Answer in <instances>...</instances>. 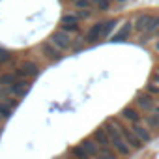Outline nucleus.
<instances>
[{
	"label": "nucleus",
	"mask_w": 159,
	"mask_h": 159,
	"mask_svg": "<svg viewBox=\"0 0 159 159\" xmlns=\"http://www.w3.org/2000/svg\"><path fill=\"white\" fill-rule=\"evenodd\" d=\"M101 127L105 129V133H107V137H109V140H111V148L116 152V155L129 157V155L133 153V150L129 148V144L124 140V137L120 135V131H118V129H116L111 122H105Z\"/></svg>",
	"instance_id": "f257e3e1"
},
{
	"label": "nucleus",
	"mask_w": 159,
	"mask_h": 159,
	"mask_svg": "<svg viewBox=\"0 0 159 159\" xmlns=\"http://www.w3.org/2000/svg\"><path fill=\"white\" fill-rule=\"evenodd\" d=\"M107 122H111V124H112V125L120 131V135L124 137V140L129 144V148H131L133 152H139V150H142V148H144V144L140 142V139H139V137L131 131V127H129V125H127V124L120 118V116H118V118H116V116H114V118H109Z\"/></svg>",
	"instance_id": "f03ea898"
},
{
	"label": "nucleus",
	"mask_w": 159,
	"mask_h": 159,
	"mask_svg": "<svg viewBox=\"0 0 159 159\" xmlns=\"http://www.w3.org/2000/svg\"><path fill=\"white\" fill-rule=\"evenodd\" d=\"M133 28L137 30V34H142V32H152L155 34V30L159 28V13H139L137 19L133 21Z\"/></svg>",
	"instance_id": "7ed1b4c3"
},
{
	"label": "nucleus",
	"mask_w": 159,
	"mask_h": 159,
	"mask_svg": "<svg viewBox=\"0 0 159 159\" xmlns=\"http://www.w3.org/2000/svg\"><path fill=\"white\" fill-rule=\"evenodd\" d=\"M133 105H135L140 112H152L153 107L157 105V99H155L152 94H148L146 90H142V92H137V94H135Z\"/></svg>",
	"instance_id": "20e7f679"
},
{
	"label": "nucleus",
	"mask_w": 159,
	"mask_h": 159,
	"mask_svg": "<svg viewBox=\"0 0 159 159\" xmlns=\"http://www.w3.org/2000/svg\"><path fill=\"white\" fill-rule=\"evenodd\" d=\"M49 41H51V43H52V45H54L56 49H60L62 52H66V51H69V49H71L73 38L69 36V32H66V30L58 28L56 32H52V34H51Z\"/></svg>",
	"instance_id": "39448f33"
},
{
	"label": "nucleus",
	"mask_w": 159,
	"mask_h": 159,
	"mask_svg": "<svg viewBox=\"0 0 159 159\" xmlns=\"http://www.w3.org/2000/svg\"><path fill=\"white\" fill-rule=\"evenodd\" d=\"M13 73H15L17 79H34V77L39 75V66L34 60H25Z\"/></svg>",
	"instance_id": "423d86ee"
},
{
	"label": "nucleus",
	"mask_w": 159,
	"mask_h": 159,
	"mask_svg": "<svg viewBox=\"0 0 159 159\" xmlns=\"http://www.w3.org/2000/svg\"><path fill=\"white\" fill-rule=\"evenodd\" d=\"M39 52H41L43 58H47L49 62H60V60L64 58V52H62L60 49H56L49 39L43 41V43H39Z\"/></svg>",
	"instance_id": "0eeeda50"
},
{
	"label": "nucleus",
	"mask_w": 159,
	"mask_h": 159,
	"mask_svg": "<svg viewBox=\"0 0 159 159\" xmlns=\"http://www.w3.org/2000/svg\"><path fill=\"white\" fill-rule=\"evenodd\" d=\"M142 114L144 112H140L135 105H127V107H124L120 111V118L124 122H127V124H139V122H142Z\"/></svg>",
	"instance_id": "6e6552de"
},
{
	"label": "nucleus",
	"mask_w": 159,
	"mask_h": 159,
	"mask_svg": "<svg viewBox=\"0 0 159 159\" xmlns=\"http://www.w3.org/2000/svg\"><path fill=\"white\" fill-rule=\"evenodd\" d=\"M30 88H32V81H30V79H17V81L10 86V90H11V94H13L15 98H25V96H28Z\"/></svg>",
	"instance_id": "1a4fd4ad"
},
{
	"label": "nucleus",
	"mask_w": 159,
	"mask_h": 159,
	"mask_svg": "<svg viewBox=\"0 0 159 159\" xmlns=\"http://www.w3.org/2000/svg\"><path fill=\"white\" fill-rule=\"evenodd\" d=\"M103 25H105V21H98L96 25H92V28L84 34V38H83V41L84 43H88V45H92V43H98V41H101V32H103Z\"/></svg>",
	"instance_id": "9d476101"
},
{
	"label": "nucleus",
	"mask_w": 159,
	"mask_h": 159,
	"mask_svg": "<svg viewBox=\"0 0 159 159\" xmlns=\"http://www.w3.org/2000/svg\"><path fill=\"white\" fill-rule=\"evenodd\" d=\"M129 127H131V131L140 139V142H142V144H148V142H152V140H153L152 131H150L142 122H139V124H129Z\"/></svg>",
	"instance_id": "9b49d317"
},
{
	"label": "nucleus",
	"mask_w": 159,
	"mask_h": 159,
	"mask_svg": "<svg viewBox=\"0 0 159 159\" xmlns=\"http://www.w3.org/2000/svg\"><path fill=\"white\" fill-rule=\"evenodd\" d=\"M60 28L66 30V32H79V17L73 15V13H66V15H62Z\"/></svg>",
	"instance_id": "f8f14e48"
},
{
	"label": "nucleus",
	"mask_w": 159,
	"mask_h": 159,
	"mask_svg": "<svg viewBox=\"0 0 159 159\" xmlns=\"http://www.w3.org/2000/svg\"><path fill=\"white\" fill-rule=\"evenodd\" d=\"M79 146H81V148H83V150H84V152H86L90 157H92V159H94V157L99 153V150H101V148L98 146V142H96L92 137H86V139H83Z\"/></svg>",
	"instance_id": "ddd939ff"
},
{
	"label": "nucleus",
	"mask_w": 159,
	"mask_h": 159,
	"mask_svg": "<svg viewBox=\"0 0 159 159\" xmlns=\"http://www.w3.org/2000/svg\"><path fill=\"white\" fill-rule=\"evenodd\" d=\"M131 32H133V21H125L124 25H122V28L112 36V41H125L129 36H131Z\"/></svg>",
	"instance_id": "4468645a"
},
{
	"label": "nucleus",
	"mask_w": 159,
	"mask_h": 159,
	"mask_svg": "<svg viewBox=\"0 0 159 159\" xmlns=\"http://www.w3.org/2000/svg\"><path fill=\"white\" fill-rule=\"evenodd\" d=\"M90 137L98 142V146H99V148H111V140H109V137H107V133H105V129H103V127H98Z\"/></svg>",
	"instance_id": "2eb2a0df"
},
{
	"label": "nucleus",
	"mask_w": 159,
	"mask_h": 159,
	"mask_svg": "<svg viewBox=\"0 0 159 159\" xmlns=\"http://www.w3.org/2000/svg\"><path fill=\"white\" fill-rule=\"evenodd\" d=\"M142 124L150 129V131H159V114L157 112H150V114H142Z\"/></svg>",
	"instance_id": "dca6fc26"
},
{
	"label": "nucleus",
	"mask_w": 159,
	"mask_h": 159,
	"mask_svg": "<svg viewBox=\"0 0 159 159\" xmlns=\"http://www.w3.org/2000/svg\"><path fill=\"white\" fill-rule=\"evenodd\" d=\"M118 23H120V19H109V21H105V25H103V32H101V39L111 38V34H112V30L116 28Z\"/></svg>",
	"instance_id": "f3484780"
},
{
	"label": "nucleus",
	"mask_w": 159,
	"mask_h": 159,
	"mask_svg": "<svg viewBox=\"0 0 159 159\" xmlns=\"http://www.w3.org/2000/svg\"><path fill=\"white\" fill-rule=\"evenodd\" d=\"M69 155H71L73 159H92V157H90V155H88V153L81 148V146H79V144L69 148Z\"/></svg>",
	"instance_id": "a211bd4d"
},
{
	"label": "nucleus",
	"mask_w": 159,
	"mask_h": 159,
	"mask_svg": "<svg viewBox=\"0 0 159 159\" xmlns=\"http://www.w3.org/2000/svg\"><path fill=\"white\" fill-rule=\"evenodd\" d=\"M94 159H118V155H116V152L112 148H101L99 153Z\"/></svg>",
	"instance_id": "6ab92c4d"
},
{
	"label": "nucleus",
	"mask_w": 159,
	"mask_h": 159,
	"mask_svg": "<svg viewBox=\"0 0 159 159\" xmlns=\"http://www.w3.org/2000/svg\"><path fill=\"white\" fill-rule=\"evenodd\" d=\"M17 81L15 73H2L0 75V86H11Z\"/></svg>",
	"instance_id": "aec40b11"
},
{
	"label": "nucleus",
	"mask_w": 159,
	"mask_h": 159,
	"mask_svg": "<svg viewBox=\"0 0 159 159\" xmlns=\"http://www.w3.org/2000/svg\"><path fill=\"white\" fill-rule=\"evenodd\" d=\"M11 112H13V109H11V107H8L4 101H0V120H2V122H4V120H8V118L11 116Z\"/></svg>",
	"instance_id": "412c9836"
},
{
	"label": "nucleus",
	"mask_w": 159,
	"mask_h": 159,
	"mask_svg": "<svg viewBox=\"0 0 159 159\" xmlns=\"http://www.w3.org/2000/svg\"><path fill=\"white\" fill-rule=\"evenodd\" d=\"M83 49H84V41H83V38H79V39H73V43H71V49H69V51L79 52V51H83Z\"/></svg>",
	"instance_id": "4be33fe9"
},
{
	"label": "nucleus",
	"mask_w": 159,
	"mask_h": 159,
	"mask_svg": "<svg viewBox=\"0 0 159 159\" xmlns=\"http://www.w3.org/2000/svg\"><path fill=\"white\" fill-rule=\"evenodd\" d=\"M71 2H73V6L77 8V10H84V8H88L92 2H90V0H71Z\"/></svg>",
	"instance_id": "5701e85b"
},
{
	"label": "nucleus",
	"mask_w": 159,
	"mask_h": 159,
	"mask_svg": "<svg viewBox=\"0 0 159 159\" xmlns=\"http://www.w3.org/2000/svg\"><path fill=\"white\" fill-rule=\"evenodd\" d=\"M2 101H4V103H6L8 107H11V109H15V107L19 105V99H15V98H11V96H8V98H4Z\"/></svg>",
	"instance_id": "b1692460"
},
{
	"label": "nucleus",
	"mask_w": 159,
	"mask_h": 159,
	"mask_svg": "<svg viewBox=\"0 0 159 159\" xmlns=\"http://www.w3.org/2000/svg\"><path fill=\"white\" fill-rule=\"evenodd\" d=\"M146 92H148V94H152V96L155 98V96H159V86H157V84H152V83H150V84L146 86Z\"/></svg>",
	"instance_id": "393cba45"
},
{
	"label": "nucleus",
	"mask_w": 159,
	"mask_h": 159,
	"mask_svg": "<svg viewBox=\"0 0 159 159\" xmlns=\"http://www.w3.org/2000/svg\"><path fill=\"white\" fill-rule=\"evenodd\" d=\"M150 83L152 84H157L159 86V66L153 69V73H152V77H150Z\"/></svg>",
	"instance_id": "a878e982"
},
{
	"label": "nucleus",
	"mask_w": 159,
	"mask_h": 159,
	"mask_svg": "<svg viewBox=\"0 0 159 159\" xmlns=\"http://www.w3.org/2000/svg\"><path fill=\"white\" fill-rule=\"evenodd\" d=\"M152 47H153V51H155V52L159 54V38H157V39L153 41V45H152Z\"/></svg>",
	"instance_id": "bb28decb"
},
{
	"label": "nucleus",
	"mask_w": 159,
	"mask_h": 159,
	"mask_svg": "<svg viewBox=\"0 0 159 159\" xmlns=\"http://www.w3.org/2000/svg\"><path fill=\"white\" fill-rule=\"evenodd\" d=\"M153 112H157V114H159V103H157V105L153 107Z\"/></svg>",
	"instance_id": "cd10ccee"
},
{
	"label": "nucleus",
	"mask_w": 159,
	"mask_h": 159,
	"mask_svg": "<svg viewBox=\"0 0 159 159\" xmlns=\"http://www.w3.org/2000/svg\"><path fill=\"white\" fill-rule=\"evenodd\" d=\"M155 38H159V28H157V30H155Z\"/></svg>",
	"instance_id": "c85d7f7f"
},
{
	"label": "nucleus",
	"mask_w": 159,
	"mask_h": 159,
	"mask_svg": "<svg viewBox=\"0 0 159 159\" xmlns=\"http://www.w3.org/2000/svg\"><path fill=\"white\" fill-rule=\"evenodd\" d=\"M64 159H73V157H71V155H69V157H64Z\"/></svg>",
	"instance_id": "c756f323"
},
{
	"label": "nucleus",
	"mask_w": 159,
	"mask_h": 159,
	"mask_svg": "<svg viewBox=\"0 0 159 159\" xmlns=\"http://www.w3.org/2000/svg\"><path fill=\"white\" fill-rule=\"evenodd\" d=\"M2 51H4V49H2V47H0V52H2Z\"/></svg>",
	"instance_id": "7c9ffc66"
},
{
	"label": "nucleus",
	"mask_w": 159,
	"mask_h": 159,
	"mask_svg": "<svg viewBox=\"0 0 159 159\" xmlns=\"http://www.w3.org/2000/svg\"><path fill=\"white\" fill-rule=\"evenodd\" d=\"M0 133H2V127H0Z\"/></svg>",
	"instance_id": "2f4dec72"
},
{
	"label": "nucleus",
	"mask_w": 159,
	"mask_h": 159,
	"mask_svg": "<svg viewBox=\"0 0 159 159\" xmlns=\"http://www.w3.org/2000/svg\"><path fill=\"white\" fill-rule=\"evenodd\" d=\"M157 103H159V99H157Z\"/></svg>",
	"instance_id": "473e14b6"
},
{
	"label": "nucleus",
	"mask_w": 159,
	"mask_h": 159,
	"mask_svg": "<svg viewBox=\"0 0 159 159\" xmlns=\"http://www.w3.org/2000/svg\"><path fill=\"white\" fill-rule=\"evenodd\" d=\"M0 101H2V99H0Z\"/></svg>",
	"instance_id": "72a5a7b5"
},
{
	"label": "nucleus",
	"mask_w": 159,
	"mask_h": 159,
	"mask_svg": "<svg viewBox=\"0 0 159 159\" xmlns=\"http://www.w3.org/2000/svg\"><path fill=\"white\" fill-rule=\"evenodd\" d=\"M62 2H64V0H62Z\"/></svg>",
	"instance_id": "f704fd0d"
}]
</instances>
